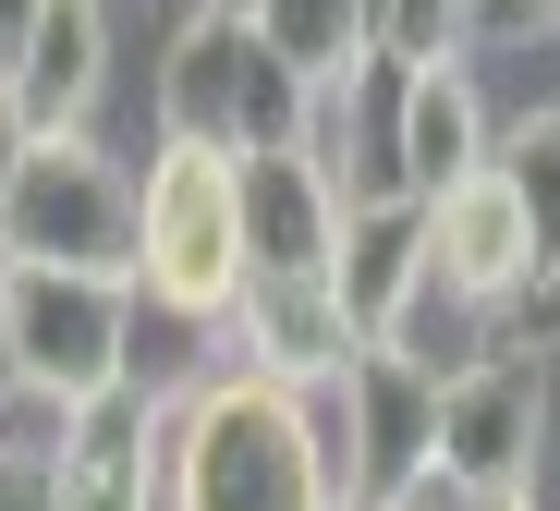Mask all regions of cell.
<instances>
[{
  "label": "cell",
  "instance_id": "6da1fadb",
  "mask_svg": "<svg viewBox=\"0 0 560 511\" xmlns=\"http://www.w3.org/2000/svg\"><path fill=\"white\" fill-rule=\"evenodd\" d=\"M159 511H341L317 390H280L256 365H208L196 390H171Z\"/></svg>",
  "mask_w": 560,
  "mask_h": 511
},
{
  "label": "cell",
  "instance_id": "7a4b0ae2",
  "mask_svg": "<svg viewBox=\"0 0 560 511\" xmlns=\"http://www.w3.org/2000/svg\"><path fill=\"white\" fill-rule=\"evenodd\" d=\"M256 256H244V159L208 135H159L147 147V256L135 292L183 329H232Z\"/></svg>",
  "mask_w": 560,
  "mask_h": 511
},
{
  "label": "cell",
  "instance_id": "3957f363",
  "mask_svg": "<svg viewBox=\"0 0 560 511\" xmlns=\"http://www.w3.org/2000/svg\"><path fill=\"white\" fill-rule=\"evenodd\" d=\"M0 232H13L25 268L135 280V256H147V171H122L98 135H37L13 195H0Z\"/></svg>",
  "mask_w": 560,
  "mask_h": 511
},
{
  "label": "cell",
  "instance_id": "277c9868",
  "mask_svg": "<svg viewBox=\"0 0 560 511\" xmlns=\"http://www.w3.org/2000/svg\"><path fill=\"white\" fill-rule=\"evenodd\" d=\"M305 123H317V85L280 73L244 13H196L171 37V61H159V135H208L232 159H268V147H305Z\"/></svg>",
  "mask_w": 560,
  "mask_h": 511
},
{
  "label": "cell",
  "instance_id": "5b68a950",
  "mask_svg": "<svg viewBox=\"0 0 560 511\" xmlns=\"http://www.w3.org/2000/svg\"><path fill=\"white\" fill-rule=\"evenodd\" d=\"M0 378L49 390V402H98L135 378V280H85V268H13L0 292Z\"/></svg>",
  "mask_w": 560,
  "mask_h": 511
},
{
  "label": "cell",
  "instance_id": "8992f818",
  "mask_svg": "<svg viewBox=\"0 0 560 511\" xmlns=\"http://www.w3.org/2000/svg\"><path fill=\"white\" fill-rule=\"evenodd\" d=\"M439 475L451 487H536L548 475V365L524 341L439 378Z\"/></svg>",
  "mask_w": 560,
  "mask_h": 511
},
{
  "label": "cell",
  "instance_id": "52a82bcc",
  "mask_svg": "<svg viewBox=\"0 0 560 511\" xmlns=\"http://www.w3.org/2000/svg\"><path fill=\"white\" fill-rule=\"evenodd\" d=\"M159 475H171V390L122 378L98 402H73L61 463H49V511H159Z\"/></svg>",
  "mask_w": 560,
  "mask_h": 511
},
{
  "label": "cell",
  "instance_id": "ba28073f",
  "mask_svg": "<svg viewBox=\"0 0 560 511\" xmlns=\"http://www.w3.org/2000/svg\"><path fill=\"white\" fill-rule=\"evenodd\" d=\"M390 159H402V195H451V183H476L500 159V111L476 85V49L402 61V85H390Z\"/></svg>",
  "mask_w": 560,
  "mask_h": 511
},
{
  "label": "cell",
  "instance_id": "9c48e42d",
  "mask_svg": "<svg viewBox=\"0 0 560 511\" xmlns=\"http://www.w3.org/2000/svg\"><path fill=\"white\" fill-rule=\"evenodd\" d=\"M427 256H439V292H463L476 317H512V304L536 292V220H524V195L500 183V159L476 171V183H451V195H427Z\"/></svg>",
  "mask_w": 560,
  "mask_h": 511
},
{
  "label": "cell",
  "instance_id": "30bf717a",
  "mask_svg": "<svg viewBox=\"0 0 560 511\" xmlns=\"http://www.w3.org/2000/svg\"><path fill=\"white\" fill-rule=\"evenodd\" d=\"M353 317H341V280L329 268H293V280H244L232 304V365L280 378V390H341L353 378Z\"/></svg>",
  "mask_w": 560,
  "mask_h": 511
},
{
  "label": "cell",
  "instance_id": "8fae6325",
  "mask_svg": "<svg viewBox=\"0 0 560 511\" xmlns=\"http://www.w3.org/2000/svg\"><path fill=\"white\" fill-rule=\"evenodd\" d=\"M329 280H341L353 341L390 353L402 317L427 304V280H439V256H427V195H365V208H341V256H329Z\"/></svg>",
  "mask_w": 560,
  "mask_h": 511
},
{
  "label": "cell",
  "instance_id": "7c38bea8",
  "mask_svg": "<svg viewBox=\"0 0 560 511\" xmlns=\"http://www.w3.org/2000/svg\"><path fill=\"white\" fill-rule=\"evenodd\" d=\"M98 85H110V0H49L25 61L0 73V97L25 111V135H85L98 123Z\"/></svg>",
  "mask_w": 560,
  "mask_h": 511
},
{
  "label": "cell",
  "instance_id": "4fadbf2b",
  "mask_svg": "<svg viewBox=\"0 0 560 511\" xmlns=\"http://www.w3.org/2000/svg\"><path fill=\"white\" fill-rule=\"evenodd\" d=\"M244 256H256V280H293V268L341 256V195H329V171L305 147L244 159Z\"/></svg>",
  "mask_w": 560,
  "mask_h": 511
},
{
  "label": "cell",
  "instance_id": "5bb4252c",
  "mask_svg": "<svg viewBox=\"0 0 560 511\" xmlns=\"http://www.w3.org/2000/svg\"><path fill=\"white\" fill-rule=\"evenodd\" d=\"M244 25L268 37L280 73H305V85H353L365 61H390V13L378 0H244Z\"/></svg>",
  "mask_w": 560,
  "mask_h": 511
},
{
  "label": "cell",
  "instance_id": "9a60e30c",
  "mask_svg": "<svg viewBox=\"0 0 560 511\" xmlns=\"http://www.w3.org/2000/svg\"><path fill=\"white\" fill-rule=\"evenodd\" d=\"M500 183L524 195L536 256H560V111H524V123H500ZM536 280H548V268H536Z\"/></svg>",
  "mask_w": 560,
  "mask_h": 511
},
{
  "label": "cell",
  "instance_id": "2e32d148",
  "mask_svg": "<svg viewBox=\"0 0 560 511\" xmlns=\"http://www.w3.org/2000/svg\"><path fill=\"white\" fill-rule=\"evenodd\" d=\"M524 37H560V0H476L463 13V49H524Z\"/></svg>",
  "mask_w": 560,
  "mask_h": 511
},
{
  "label": "cell",
  "instance_id": "e0dca14e",
  "mask_svg": "<svg viewBox=\"0 0 560 511\" xmlns=\"http://www.w3.org/2000/svg\"><path fill=\"white\" fill-rule=\"evenodd\" d=\"M512 329H524V353H536V341L560 353V256H548V280H536V292L512 304Z\"/></svg>",
  "mask_w": 560,
  "mask_h": 511
},
{
  "label": "cell",
  "instance_id": "ac0fdd59",
  "mask_svg": "<svg viewBox=\"0 0 560 511\" xmlns=\"http://www.w3.org/2000/svg\"><path fill=\"white\" fill-rule=\"evenodd\" d=\"M37 13H49V0H0V73L25 61V37H37Z\"/></svg>",
  "mask_w": 560,
  "mask_h": 511
},
{
  "label": "cell",
  "instance_id": "d6986e66",
  "mask_svg": "<svg viewBox=\"0 0 560 511\" xmlns=\"http://www.w3.org/2000/svg\"><path fill=\"white\" fill-rule=\"evenodd\" d=\"M25 147H37V135H25V111H13V97H0V195H13V171H25Z\"/></svg>",
  "mask_w": 560,
  "mask_h": 511
},
{
  "label": "cell",
  "instance_id": "ffe728a7",
  "mask_svg": "<svg viewBox=\"0 0 560 511\" xmlns=\"http://www.w3.org/2000/svg\"><path fill=\"white\" fill-rule=\"evenodd\" d=\"M451 511H536V487H463Z\"/></svg>",
  "mask_w": 560,
  "mask_h": 511
},
{
  "label": "cell",
  "instance_id": "44dd1931",
  "mask_svg": "<svg viewBox=\"0 0 560 511\" xmlns=\"http://www.w3.org/2000/svg\"><path fill=\"white\" fill-rule=\"evenodd\" d=\"M13 268H25V256H13V232H0V292H13Z\"/></svg>",
  "mask_w": 560,
  "mask_h": 511
},
{
  "label": "cell",
  "instance_id": "7402d4cb",
  "mask_svg": "<svg viewBox=\"0 0 560 511\" xmlns=\"http://www.w3.org/2000/svg\"><path fill=\"white\" fill-rule=\"evenodd\" d=\"M196 13H244V0H196Z\"/></svg>",
  "mask_w": 560,
  "mask_h": 511
}]
</instances>
